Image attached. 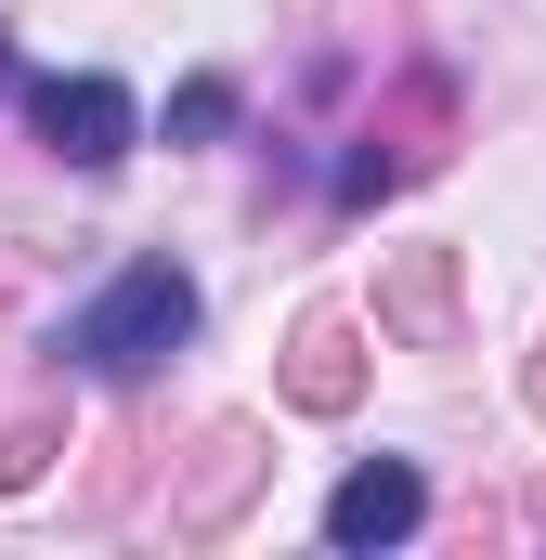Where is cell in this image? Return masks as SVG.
<instances>
[{"label":"cell","instance_id":"1","mask_svg":"<svg viewBox=\"0 0 546 560\" xmlns=\"http://www.w3.org/2000/svg\"><path fill=\"white\" fill-rule=\"evenodd\" d=\"M182 339H195V275L182 261H131V275L66 326V352L92 378H156V352H182Z\"/></svg>","mask_w":546,"mask_h":560},{"label":"cell","instance_id":"2","mask_svg":"<svg viewBox=\"0 0 546 560\" xmlns=\"http://www.w3.org/2000/svg\"><path fill=\"white\" fill-rule=\"evenodd\" d=\"M442 143H455V92H442V79L416 66L404 92H391V105L365 118V143H352V170H339V196H352V209H378L391 183H416V170H442Z\"/></svg>","mask_w":546,"mask_h":560},{"label":"cell","instance_id":"3","mask_svg":"<svg viewBox=\"0 0 546 560\" xmlns=\"http://www.w3.org/2000/svg\"><path fill=\"white\" fill-rule=\"evenodd\" d=\"M261 482H273V443H261L248 418H222L209 443H195V456H182V482H169V535H182V548H209V535H235Z\"/></svg>","mask_w":546,"mask_h":560},{"label":"cell","instance_id":"4","mask_svg":"<svg viewBox=\"0 0 546 560\" xmlns=\"http://www.w3.org/2000/svg\"><path fill=\"white\" fill-rule=\"evenodd\" d=\"M131 131H143V118H131L118 79H39V143H52L66 170H118Z\"/></svg>","mask_w":546,"mask_h":560},{"label":"cell","instance_id":"5","mask_svg":"<svg viewBox=\"0 0 546 560\" xmlns=\"http://www.w3.org/2000/svg\"><path fill=\"white\" fill-rule=\"evenodd\" d=\"M286 405L299 418H352L365 405V326L352 313H299L286 326Z\"/></svg>","mask_w":546,"mask_h":560},{"label":"cell","instance_id":"6","mask_svg":"<svg viewBox=\"0 0 546 560\" xmlns=\"http://www.w3.org/2000/svg\"><path fill=\"white\" fill-rule=\"evenodd\" d=\"M378 326L404 352H442L455 339V248H391L378 261Z\"/></svg>","mask_w":546,"mask_h":560},{"label":"cell","instance_id":"7","mask_svg":"<svg viewBox=\"0 0 546 560\" xmlns=\"http://www.w3.org/2000/svg\"><path fill=\"white\" fill-rule=\"evenodd\" d=\"M416 522H429V482H416L404 456H378V469H352V482L325 495V535H339V548H391Z\"/></svg>","mask_w":546,"mask_h":560},{"label":"cell","instance_id":"8","mask_svg":"<svg viewBox=\"0 0 546 560\" xmlns=\"http://www.w3.org/2000/svg\"><path fill=\"white\" fill-rule=\"evenodd\" d=\"M52 456H66V392H39V405H13V418H0V495H26Z\"/></svg>","mask_w":546,"mask_h":560},{"label":"cell","instance_id":"9","mask_svg":"<svg viewBox=\"0 0 546 560\" xmlns=\"http://www.w3.org/2000/svg\"><path fill=\"white\" fill-rule=\"evenodd\" d=\"M209 131H235V79H182L169 92V143H209Z\"/></svg>","mask_w":546,"mask_h":560},{"label":"cell","instance_id":"10","mask_svg":"<svg viewBox=\"0 0 546 560\" xmlns=\"http://www.w3.org/2000/svg\"><path fill=\"white\" fill-rule=\"evenodd\" d=\"M143 456H156V430H118V443H105V469H92V509H118V495H131V482H143Z\"/></svg>","mask_w":546,"mask_h":560},{"label":"cell","instance_id":"11","mask_svg":"<svg viewBox=\"0 0 546 560\" xmlns=\"http://www.w3.org/2000/svg\"><path fill=\"white\" fill-rule=\"evenodd\" d=\"M521 392H534V418H546V352H534V378H521Z\"/></svg>","mask_w":546,"mask_h":560},{"label":"cell","instance_id":"12","mask_svg":"<svg viewBox=\"0 0 546 560\" xmlns=\"http://www.w3.org/2000/svg\"><path fill=\"white\" fill-rule=\"evenodd\" d=\"M0 326H13V275H0Z\"/></svg>","mask_w":546,"mask_h":560},{"label":"cell","instance_id":"13","mask_svg":"<svg viewBox=\"0 0 546 560\" xmlns=\"http://www.w3.org/2000/svg\"><path fill=\"white\" fill-rule=\"evenodd\" d=\"M0 92H13V52H0Z\"/></svg>","mask_w":546,"mask_h":560}]
</instances>
